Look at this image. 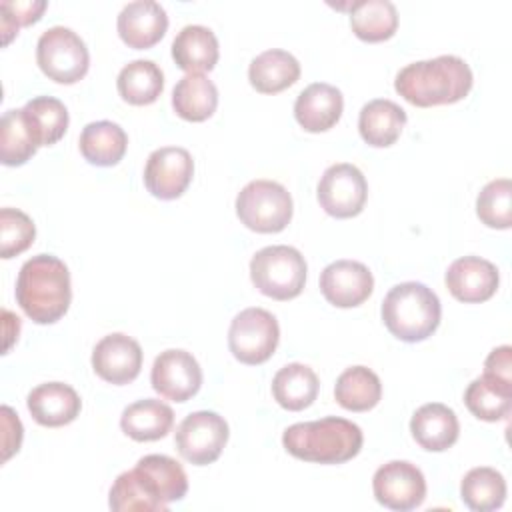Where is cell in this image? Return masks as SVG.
Segmentation results:
<instances>
[{"label":"cell","mask_w":512,"mask_h":512,"mask_svg":"<svg viewBox=\"0 0 512 512\" xmlns=\"http://www.w3.org/2000/svg\"><path fill=\"white\" fill-rule=\"evenodd\" d=\"M484 372L512 382V348L508 344L494 348L484 362Z\"/></svg>","instance_id":"obj_40"},{"label":"cell","mask_w":512,"mask_h":512,"mask_svg":"<svg viewBox=\"0 0 512 512\" xmlns=\"http://www.w3.org/2000/svg\"><path fill=\"white\" fill-rule=\"evenodd\" d=\"M498 268L480 256H462L446 270V286L450 294L466 304L484 302L498 290Z\"/></svg>","instance_id":"obj_17"},{"label":"cell","mask_w":512,"mask_h":512,"mask_svg":"<svg viewBox=\"0 0 512 512\" xmlns=\"http://www.w3.org/2000/svg\"><path fill=\"white\" fill-rule=\"evenodd\" d=\"M362 442L360 426L340 416L296 422L282 434V444L288 454L316 464L348 462L360 452Z\"/></svg>","instance_id":"obj_4"},{"label":"cell","mask_w":512,"mask_h":512,"mask_svg":"<svg viewBox=\"0 0 512 512\" xmlns=\"http://www.w3.org/2000/svg\"><path fill=\"white\" fill-rule=\"evenodd\" d=\"M36 236V226L28 214L18 208L0 210V256L4 260L24 252Z\"/></svg>","instance_id":"obj_37"},{"label":"cell","mask_w":512,"mask_h":512,"mask_svg":"<svg viewBox=\"0 0 512 512\" xmlns=\"http://www.w3.org/2000/svg\"><path fill=\"white\" fill-rule=\"evenodd\" d=\"M342 92L326 82L306 86L294 102V118L306 132H326L342 116Z\"/></svg>","instance_id":"obj_19"},{"label":"cell","mask_w":512,"mask_h":512,"mask_svg":"<svg viewBox=\"0 0 512 512\" xmlns=\"http://www.w3.org/2000/svg\"><path fill=\"white\" fill-rule=\"evenodd\" d=\"M2 426H4V456H2V460L6 462L14 452L20 450V444H22V422L10 406H2Z\"/></svg>","instance_id":"obj_39"},{"label":"cell","mask_w":512,"mask_h":512,"mask_svg":"<svg viewBox=\"0 0 512 512\" xmlns=\"http://www.w3.org/2000/svg\"><path fill=\"white\" fill-rule=\"evenodd\" d=\"M236 214L246 228L274 234L292 218V196L280 182L252 180L236 196Z\"/></svg>","instance_id":"obj_7"},{"label":"cell","mask_w":512,"mask_h":512,"mask_svg":"<svg viewBox=\"0 0 512 512\" xmlns=\"http://www.w3.org/2000/svg\"><path fill=\"white\" fill-rule=\"evenodd\" d=\"M318 376L316 372L300 362L282 366L272 378V396L274 400L292 412L308 408L318 396Z\"/></svg>","instance_id":"obj_28"},{"label":"cell","mask_w":512,"mask_h":512,"mask_svg":"<svg viewBox=\"0 0 512 512\" xmlns=\"http://www.w3.org/2000/svg\"><path fill=\"white\" fill-rule=\"evenodd\" d=\"M476 214L488 228L506 230L512 226V182L508 178L490 180L476 198Z\"/></svg>","instance_id":"obj_36"},{"label":"cell","mask_w":512,"mask_h":512,"mask_svg":"<svg viewBox=\"0 0 512 512\" xmlns=\"http://www.w3.org/2000/svg\"><path fill=\"white\" fill-rule=\"evenodd\" d=\"M22 112L38 146L56 144L68 130V110L54 96H36L22 106Z\"/></svg>","instance_id":"obj_32"},{"label":"cell","mask_w":512,"mask_h":512,"mask_svg":"<svg viewBox=\"0 0 512 512\" xmlns=\"http://www.w3.org/2000/svg\"><path fill=\"white\" fill-rule=\"evenodd\" d=\"M26 406L38 424L56 428L76 420L82 400L78 392L64 382H44L30 390Z\"/></svg>","instance_id":"obj_20"},{"label":"cell","mask_w":512,"mask_h":512,"mask_svg":"<svg viewBox=\"0 0 512 512\" xmlns=\"http://www.w3.org/2000/svg\"><path fill=\"white\" fill-rule=\"evenodd\" d=\"M194 160L186 148L164 146L154 150L144 166V184L160 200L182 196L192 182Z\"/></svg>","instance_id":"obj_13"},{"label":"cell","mask_w":512,"mask_h":512,"mask_svg":"<svg viewBox=\"0 0 512 512\" xmlns=\"http://www.w3.org/2000/svg\"><path fill=\"white\" fill-rule=\"evenodd\" d=\"M116 28L124 44L144 50L162 40L168 28V16L154 0H134L120 10Z\"/></svg>","instance_id":"obj_18"},{"label":"cell","mask_w":512,"mask_h":512,"mask_svg":"<svg viewBox=\"0 0 512 512\" xmlns=\"http://www.w3.org/2000/svg\"><path fill=\"white\" fill-rule=\"evenodd\" d=\"M92 368L104 382L128 384L140 374L142 348L128 334H108L92 350Z\"/></svg>","instance_id":"obj_15"},{"label":"cell","mask_w":512,"mask_h":512,"mask_svg":"<svg viewBox=\"0 0 512 512\" xmlns=\"http://www.w3.org/2000/svg\"><path fill=\"white\" fill-rule=\"evenodd\" d=\"M252 284L274 300L296 298L306 284V260L294 246H266L250 260Z\"/></svg>","instance_id":"obj_6"},{"label":"cell","mask_w":512,"mask_h":512,"mask_svg":"<svg viewBox=\"0 0 512 512\" xmlns=\"http://www.w3.org/2000/svg\"><path fill=\"white\" fill-rule=\"evenodd\" d=\"M472 80V70L460 56L442 54L404 66L396 74L394 88L406 102L428 108L462 100Z\"/></svg>","instance_id":"obj_2"},{"label":"cell","mask_w":512,"mask_h":512,"mask_svg":"<svg viewBox=\"0 0 512 512\" xmlns=\"http://www.w3.org/2000/svg\"><path fill=\"white\" fill-rule=\"evenodd\" d=\"M374 290L368 266L356 260H336L320 274V292L338 308L360 306Z\"/></svg>","instance_id":"obj_16"},{"label":"cell","mask_w":512,"mask_h":512,"mask_svg":"<svg viewBox=\"0 0 512 512\" xmlns=\"http://www.w3.org/2000/svg\"><path fill=\"white\" fill-rule=\"evenodd\" d=\"M352 32L364 42H382L394 36L398 12L390 0H356L350 4Z\"/></svg>","instance_id":"obj_31"},{"label":"cell","mask_w":512,"mask_h":512,"mask_svg":"<svg viewBox=\"0 0 512 512\" xmlns=\"http://www.w3.org/2000/svg\"><path fill=\"white\" fill-rule=\"evenodd\" d=\"M36 62L50 80L74 84L86 76L90 54L84 40L72 28L52 26L38 38Z\"/></svg>","instance_id":"obj_8"},{"label":"cell","mask_w":512,"mask_h":512,"mask_svg":"<svg viewBox=\"0 0 512 512\" xmlns=\"http://www.w3.org/2000/svg\"><path fill=\"white\" fill-rule=\"evenodd\" d=\"M226 420L212 410L188 414L176 430V448L184 460L194 466H206L218 460L228 442Z\"/></svg>","instance_id":"obj_10"},{"label":"cell","mask_w":512,"mask_h":512,"mask_svg":"<svg viewBox=\"0 0 512 512\" xmlns=\"http://www.w3.org/2000/svg\"><path fill=\"white\" fill-rule=\"evenodd\" d=\"M118 94L124 102L134 106H146L156 102L164 88V74L160 66L152 60H132L128 62L116 78Z\"/></svg>","instance_id":"obj_30"},{"label":"cell","mask_w":512,"mask_h":512,"mask_svg":"<svg viewBox=\"0 0 512 512\" xmlns=\"http://www.w3.org/2000/svg\"><path fill=\"white\" fill-rule=\"evenodd\" d=\"M82 156L94 166H114L118 164L128 146V136L124 128L110 120L90 122L82 128L78 140Z\"/></svg>","instance_id":"obj_27"},{"label":"cell","mask_w":512,"mask_h":512,"mask_svg":"<svg viewBox=\"0 0 512 512\" xmlns=\"http://www.w3.org/2000/svg\"><path fill=\"white\" fill-rule=\"evenodd\" d=\"M216 34L202 24L184 26L172 40V58L186 74L210 72L218 62Z\"/></svg>","instance_id":"obj_22"},{"label":"cell","mask_w":512,"mask_h":512,"mask_svg":"<svg viewBox=\"0 0 512 512\" xmlns=\"http://www.w3.org/2000/svg\"><path fill=\"white\" fill-rule=\"evenodd\" d=\"M372 490L382 506L408 512L424 502L426 480L416 464L406 460H390L374 472Z\"/></svg>","instance_id":"obj_12"},{"label":"cell","mask_w":512,"mask_h":512,"mask_svg":"<svg viewBox=\"0 0 512 512\" xmlns=\"http://www.w3.org/2000/svg\"><path fill=\"white\" fill-rule=\"evenodd\" d=\"M38 150V144L24 120L22 108L6 110L0 122V160L6 166L26 164Z\"/></svg>","instance_id":"obj_35"},{"label":"cell","mask_w":512,"mask_h":512,"mask_svg":"<svg viewBox=\"0 0 512 512\" xmlns=\"http://www.w3.org/2000/svg\"><path fill=\"white\" fill-rule=\"evenodd\" d=\"M72 288L68 266L52 254L28 258L16 278V302L36 324L60 320L70 306Z\"/></svg>","instance_id":"obj_3"},{"label":"cell","mask_w":512,"mask_h":512,"mask_svg":"<svg viewBox=\"0 0 512 512\" xmlns=\"http://www.w3.org/2000/svg\"><path fill=\"white\" fill-rule=\"evenodd\" d=\"M462 502L474 512H490L504 504L506 500V480L490 466L472 468L460 484Z\"/></svg>","instance_id":"obj_34"},{"label":"cell","mask_w":512,"mask_h":512,"mask_svg":"<svg viewBox=\"0 0 512 512\" xmlns=\"http://www.w3.org/2000/svg\"><path fill=\"white\" fill-rule=\"evenodd\" d=\"M440 316L442 306L436 292L422 282L396 284L382 300L384 326L404 342H420L432 336Z\"/></svg>","instance_id":"obj_5"},{"label":"cell","mask_w":512,"mask_h":512,"mask_svg":"<svg viewBox=\"0 0 512 512\" xmlns=\"http://www.w3.org/2000/svg\"><path fill=\"white\" fill-rule=\"evenodd\" d=\"M186 492L184 468L166 454H148L114 480L108 504L114 512H158L182 500Z\"/></svg>","instance_id":"obj_1"},{"label":"cell","mask_w":512,"mask_h":512,"mask_svg":"<svg viewBox=\"0 0 512 512\" xmlns=\"http://www.w3.org/2000/svg\"><path fill=\"white\" fill-rule=\"evenodd\" d=\"M218 88L204 74L182 76L172 90L174 112L188 122H202L216 112Z\"/></svg>","instance_id":"obj_29"},{"label":"cell","mask_w":512,"mask_h":512,"mask_svg":"<svg viewBox=\"0 0 512 512\" xmlns=\"http://www.w3.org/2000/svg\"><path fill=\"white\" fill-rule=\"evenodd\" d=\"M334 398L344 410L366 412L382 398V384L376 372L366 366L346 368L334 386Z\"/></svg>","instance_id":"obj_33"},{"label":"cell","mask_w":512,"mask_h":512,"mask_svg":"<svg viewBox=\"0 0 512 512\" xmlns=\"http://www.w3.org/2000/svg\"><path fill=\"white\" fill-rule=\"evenodd\" d=\"M46 6L48 4L44 0H26V2L2 0L0 12H2L4 44H8L12 40V36L18 34L20 26H28V24H34L36 20H40Z\"/></svg>","instance_id":"obj_38"},{"label":"cell","mask_w":512,"mask_h":512,"mask_svg":"<svg viewBox=\"0 0 512 512\" xmlns=\"http://www.w3.org/2000/svg\"><path fill=\"white\" fill-rule=\"evenodd\" d=\"M150 382L160 396L174 402H186L200 390L202 370L190 352L170 348L156 356Z\"/></svg>","instance_id":"obj_14"},{"label":"cell","mask_w":512,"mask_h":512,"mask_svg":"<svg viewBox=\"0 0 512 512\" xmlns=\"http://www.w3.org/2000/svg\"><path fill=\"white\" fill-rule=\"evenodd\" d=\"M410 432L424 450L442 452L458 440L460 424L452 408L440 402H430L412 414Z\"/></svg>","instance_id":"obj_21"},{"label":"cell","mask_w":512,"mask_h":512,"mask_svg":"<svg viewBox=\"0 0 512 512\" xmlns=\"http://www.w3.org/2000/svg\"><path fill=\"white\" fill-rule=\"evenodd\" d=\"M174 424L172 408L156 398L136 400L124 408L120 428L136 442H152L164 438Z\"/></svg>","instance_id":"obj_23"},{"label":"cell","mask_w":512,"mask_h":512,"mask_svg":"<svg viewBox=\"0 0 512 512\" xmlns=\"http://www.w3.org/2000/svg\"><path fill=\"white\" fill-rule=\"evenodd\" d=\"M406 124V112L392 100L376 98L362 106L358 116V130L366 144L376 148L392 146Z\"/></svg>","instance_id":"obj_24"},{"label":"cell","mask_w":512,"mask_h":512,"mask_svg":"<svg viewBox=\"0 0 512 512\" xmlns=\"http://www.w3.org/2000/svg\"><path fill=\"white\" fill-rule=\"evenodd\" d=\"M316 194L326 214L334 218H352L358 216L366 204L368 184L358 166L338 162L324 170Z\"/></svg>","instance_id":"obj_11"},{"label":"cell","mask_w":512,"mask_h":512,"mask_svg":"<svg viewBox=\"0 0 512 512\" xmlns=\"http://www.w3.org/2000/svg\"><path fill=\"white\" fill-rule=\"evenodd\" d=\"M300 78V62L286 50L270 48L258 54L248 68L250 84L262 94H276Z\"/></svg>","instance_id":"obj_25"},{"label":"cell","mask_w":512,"mask_h":512,"mask_svg":"<svg viewBox=\"0 0 512 512\" xmlns=\"http://www.w3.org/2000/svg\"><path fill=\"white\" fill-rule=\"evenodd\" d=\"M280 340L278 320L264 308H246L234 316L228 330V348L242 364L266 362Z\"/></svg>","instance_id":"obj_9"},{"label":"cell","mask_w":512,"mask_h":512,"mask_svg":"<svg viewBox=\"0 0 512 512\" xmlns=\"http://www.w3.org/2000/svg\"><path fill=\"white\" fill-rule=\"evenodd\" d=\"M464 404L480 420H504L512 408V382L484 372L468 384L464 392Z\"/></svg>","instance_id":"obj_26"}]
</instances>
